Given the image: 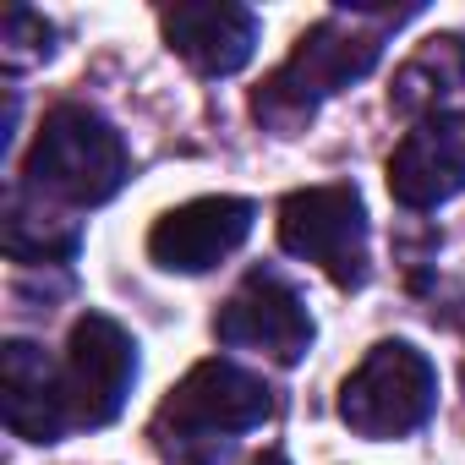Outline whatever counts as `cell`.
<instances>
[{
    "instance_id": "obj_5",
    "label": "cell",
    "mask_w": 465,
    "mask_h": 465,
    "mask_svg": "<svg viewBox=\"0 0 465 465\" xmlns=\"http://www.w3.org/2000/svg\"><path fill=\"white\" fill-rule=\"evenodd\" d=\"M280 242L302 263H318L340 291L367 280V208L345 181L291 192L280 203Z\"/></svg>"
},
{
    "instance_id": "obj_13",
    "label": "cell",
    "mask_w": 465,
    "mask_h": 465,
    "mask_svg": "<svg viewBox=\"0 0 465 465\" xmlns=\"http://www.w3.org/2000/svg\"><path fill=\"white\" fill-rule=\"evenodd\" d=\"M258 465H285V454H263V460H258Z\"/></svg>"
},
{
    "instance_id": "obj_4",
    "label": "cell",
    "mask_w": 465,
    "mask_h": 465,
    "mask_svg": "<svg viewBox=\"0 0 465 465\" xmlns=\"http://www.w3.org/2000/svg\"><path fill=\"white\" fill-rule=\"evenodd\" d=\"M432 405H438V367L405 340L372 345L367 361L340 389V421L361 438H405L432 416Z\"/></svg>"
},
{
    "instance_id": "obj_6",
    "label": "cell",
    "mask_w": 465,
    "mask_h": 465,
    "mask_svg": "<svg viewBox=\"0 0 465 465\" xmlns=\"http://www.w3.org/2000/svg\"><path fill=\"white\" fill-rule=\"evenodd\" d=\"M132 378H137V345H132V334L115 318H104V312L77 318L66 361H61L66 421L72 427H104V421H115L121 405H126V394H132Z\"/></svg>"
},
{
    "instance_id": "obj_2",
    "label": "cell",
    "mask_w": 465,
    "mask_h": 465,
    "mask_svg": "<svg viewBox=\"0 0 465 465\" xmlns=\"http://www.w3.org/2000/svg\"><path fill=\"white\" fill-rule=\"evenodd\" d=\"M378 50H383V34L378 28H361L351 17H323L318 28H307L291 50V61L258 88L252 99V115L274 132H296L302 121H312V110L351 88L356 77H367L378 66Z\"/></svg>"
},
{
    "instance_id": "obj_8",
    "label": "cell",
    "mask_w": 465,
    "mask_h": 465,
    "mask_svg": "<svg viewBox=\"0 0 465 465\" xmlns=\"http://www.w3.org/2000/svg\"><path fill=\"white\" fill-rule=\"evenodd\" d=\"M252 219L247 197H192L148 230V258L170 274H203L252 236Z\"/></svg>"
},
{
    "instance_id": "obj_9",
    "label": "cell",
    "mask_w": 465,
    "mask_h": 465,
    "mask_svg": "<svg viewBox=\"0 0 465 465\" xmlns=\"http://www.w3.org/2000/svg\"><path fill=\"white\" fill-rule=\"evenodd\" d=\"M465 186V121H416L389 153V192L405 208H438Z\"/></svg>"
},
{
    "instance_id": "obj_10",
    "label": "cell",
    "mask_w": 465,
    "mask_h": 465,
    "mask_svg": "<svg viewBox=\"0 0 465 465\" xmlns=\"http://www.w3.org/2000/svg\"><path fill=\"white\" fill-rule=\"evenodd\" d=\"M164 39L192 72L230 77L258 50V17L247 6H175L164 12Z\"/></svg>"
},
{
    "instance_id": "obj_1",
    "label": "cell",
    "mask_w": 465,
    "mask_h": 465,
    "mask_svg": "<svg viewBox=\"0 0 465 465\" xmlns=\"http://www.w3.org/2000/svg\"><path fill=\"white\" fill-rule=\"evenodd\" d=\"M269 411H274V400L258 372H247L236 361H203L159 405L153 438L181 465H213L242 432L263 427Z\"/></svg>"
},
{
    "instance_id": "obj_7",
    "label": "cell",
    "mask_w": 465,
    "mask_h": 465,
    "mask_svg": "<svg viewBox=\"0 0 465 465\" xmlns=\"http://www.w3.org/2000/svg\"><path fill=\"white\" fill-rule=\"evenodd\" d=\"M213 340L230 345V351H258V356H274V361H302L307 345H312V318L302 307V296L280 280V274H247L230 302L219 307L213 318Z\"/></svg>"
},
{
    "instance_id": "obj_12",
    "label": "cell",
    "mask_w": 465,
    "mask_h": 465,
    "mask_svg": "<svg viewBox=\"0 0 465 465\" xmlns=\"http://www.w3.org/2000/svg\"><path fill=\"white\" fill-rule=\"evenodd\" d=\"M50 39H55V28H50L39 12L17 6V12L6 17V66H12V72H23V66L45 61V55H50Z\"/></svg>"
},
{
    "instance_id": "obj_11",
    "label": "cell",
    "mask_w": 465,
    "mask_h": 465,
    "mask_svg": "<svg viewBox=\"0 0 465 465\" xmlns=\"http://www.w3.org/2000/svg\"><path fill=\"white\" fill-rule=\"evenodd\" d=\"M0 389H6V427L28 443H55L72 432L66 421V400H61V367H50V356L28 340L6 345L0 361Z\"/></svg>"
},
{
    "instance_id": "obj_3",
    "label": "cell",
    "mask_w": 465,
    "mask_h": 465,
    "mask_svg": "<svg viewBox=\"0 0 465 465\" xmlns=\"http://www.w3.org/2000/svg\"><path fill=\"white\" fill-rule=\"evenodd\" d=\"M28 186L61 197L72 208H99L126 181V143L121 132L88 104H55L28 153Z\"/></svg>"
}]
</instances>
